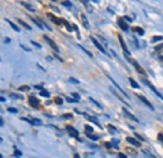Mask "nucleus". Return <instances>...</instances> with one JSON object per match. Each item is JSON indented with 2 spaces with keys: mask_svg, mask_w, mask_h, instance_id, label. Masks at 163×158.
<instances>
[{
  "mask_svg": "<svg viewBox=\"0 0 163 158\" xmlns=\"http://www.w3.org/2000/svg\"><path fill=\"white\" fill-rule=\"evenodd\" d=\"M48 18H50V20H51V21H54V23H55V24H58V25H60V24L63 23V21H60L59 19H57V18L54 17L53 14H50V13H49V14H48Z\"/></svg>",
  "mask_w": 163,
  "mask_h": 158,
  "instance_id": "13",
  "label": "nucleus"
},
{
  "mask_svg": "<svg viewBox=\"0 0 163 158\" xmlns=\"http://www.w3.org/2000/svg\"><path fill=\"white\" fill-rule=\"evenodd\" d=\"M87 118H88V119H89L90 122H93V123H96V124H97V126H98V127L100 128V124H99V122H98V121H97V119H96V118H94V117H90V115H87Z\"/></svg>",
  "mask_w": 163,
  "mask_h": 158,
  "instance_id": "17",
  "label": "nucleus"
},
{
  "mask_svg": "<svg viewBox=\"0 0 163 158\" xmlns=\"http://www.w3.org/2000/svg\"><path fill=\"white\" fill-rule=\"evenodd\" d=\"M105 147L107 148H112V143H105Z\"/></svg>",
  "mask_w": 163,
  "mask_h": 158,
  "instance_id": "45",
  "label": "nucleus"
},
{
  "mask_svg": "<svg viewBox=\"0 0 163 158\" xmlns=\"http://www.w3.org/2000/svg\"><path fill=\"white\" fill-rule=\"evenodd\" d=\"M21 5H24V6L26 8V9H28L29 11H32V13H34V11H35V9H34V8H33V6L30 5V4H26V3H21Z\"/></svg>",
  "mask_w": 163,
  "mask_h": 158,
  "instance_id": "18",
  "label": "nucleus"
},
{
  "mask_svg": "<svg viewBox=\"0 0 163 158\" xmlns=\"http://www.w3.org/2000/svg\"><path fill=\"white\" fill-rule=\"evenodd\" d=\"M62 21H63V23H64V25L66 26V29H68V30H69V32H70V30H72V26H70V24H69V23H68L66 20H62Z\"/></svg>",
  "mask_w": 163,
  "mask_h": 158,
  "instance_id": "26",
  "label": "nucleus"
},
{
  "mask_svg": "<svg viewBox=\"0 0 163 158\" xmlns=\"http://www.w3.org/2000/svg\"><path fill=\"white\" fill-rule=\"evenodd\" d=\"M108 128H109V130H111V133H114V132H117V129L113 127V126H108Z\"/></svg>",
  "mask_w": 163,
  "mask_h": 158,
  "instance_id": "33",
  "label": "nucleus"
},
{
  "mask_svg": "<svg viewBox=\"0 0 163 158\" xmlns=\"http://www.w3.org/2000/svg\"><path fill=\"white\" fill-rule=\"evenodd\" d=\"M23 121H25V122H29V123H32V124H34V126H40L42 124V121L40 119H36V118H34V119H30V118H26V117H24V118H21Z\"/></svg>",
  "mask_w": 163,
  "mask_h": 158,
  "instance_id": "6",
  "label": "nucleus"
},
{
  "mask_svg": "<svg viewBox=\"0 0 163 158\" xmlns=\"http://www.w3.org/2000/svg\"><path fill=\"white\" fill-rule=\"evenodd\" d=\"M63 118H64V119H70V118H72V114H64Z\"/></svg>",
  "mask_w": 163,
  "mask_h": 158,
  "instance_id": "36",
  "label": "nucleus"
},
{
  "mask_svg": "<svg viewBox=\"0 0 163 158\" xmlns=\"http://www.w3.org/2000/svg\"><path fill=\"white\" fill-rule=\"evenodd\" d=\"M129 83H131V85H132L134 89H138V88H139V84L135 82L134 79H132V78H129Z\"/></svg>",
  "mask_w": 163,
  "mask_h": 158,
  "instance_id": "16",
  "label": "nucleus"
},
{
  "mask_svg": "<svg viewBox=\"0 0 163 158\" xmlns=\"http://www.w3.org/2000/svg\"><path fill=\"white\" fill-rule=\"evenodd\" d=\"M55 104H58V105H60V104H63V99L62 98H55Z\"/></svg>",
  "mask_w": 163,
  "mask_h": 158,
  "instance_id": "29",
  "label": "nucleus"
},
{
  "mask_svg": "<svg viewBox=\"0 0 163 158\" xmlns=\"http://www.w3.org/2000/svg\"><path fill=\"white\" fill-rule=\"evenodd\" d=\"M158 137H159V139L163 142V134H162V133H159V134H158Z\"/></svg>",
  "mask_w": 163,
  "mask_h": 158,
  "instance_id": "47",
  "label": "nucleus"
},
{
  "mask_svg": "<svg viewBox=\"0 0 163 158\" xmlns=\"http://www.w3.org/2000/svg\"><path fill=\"white\" fill-rule=\"evenodd\" d=\"M51 2H57V0H51Z\"/></svg>",
  "mask_w": 163,
  "mask_h": 158,
  "instance_id": "50",
  "label": "nucleus"
},
{
  "mask_svg": "<svg viewBox=\"0 0 163 158\" xmlns=\"http://www.w3.org/2000/svg\"><path fill=\"white\" fill-rule=\"evenodd\" d=\"M63 5L64 6H68V8H72V3L70 2H63Z\"/></svg>",
  "mask_w": 163,
  "mask_h": 158,
  "instance_id": "32",
  "label": "nucleus"
},
{
  "mask_svg": "<svg viewBox=\"0 0 163 158\" xmlns=\"http://www.w3.org/2000/svg\"><path fill=\"white\" fill-rule=\"evenodd\" d=\"M133 30H134V33H138L139 35H143V34H144V30H143L142 28H139V26H137V28H134Z\"/></svg>",
  "mask_w": 163,
  "mask_h": 158,
  "instance_id": "19",
  "label": "nucleus"
},
{
  "mask_svg": "<svg viewBox=\"0 0 163 158\" xmlns=\"http://www.w3.org/2000/svg\"><path fill=\"white\" fill-rule=\"evenodd\" d=\"M74 158H80V157H79V154H75V156H74Z\"/></svg>",
  "mask_w": 163,
  "mask_h": 158,
  "instance_id": "49",
  "label": "nucleus"
},
{
  "mask_svg": "<svg viewBox=\"0 0 163 158\" xmlns=\"http://www.w3.org/2000/svg\"><path fill=\"white\" fill-rule=\"evenodd\" d=\"M0 124H2V126H4V119H3V118H2V119H0Z\"/></svg>",
  "mask_w": 163,
  "mask_h": 158,
  "instance_id": "48",
  "label": "nucleus"
},
{
  "mask_svg": "<svg viewBox=\"0 0 163 158\" xmlns=\"http://www.w3.org/2000/svg\"><path fill=\"white\" fill-rule=\"evenodd\" d=\"M93 133V128L90 126H85V134H92Z\"/></svg>",
  "mask_w": 163,
  "mask_h": 158,
  "instance_id": "21",
  "label": "nucleus"
},
{
  "mask_svg": "<svg viewBox=\"0 0 163 158\" xmlns=\"http://www.w3.org/2000/svg\"><path fill=\"white\" fill-rule=\"evenodd\" d=\"M19 23H20V24H21V25L24 26V28H26V29H28V30H30V29H32V28H30V26H29L28 24H26V23H24L23 20H19Z\"/></svg>",
  "mask_w": 163,
  "mask_h": 158,
  "instance_id": "27",
  "label": "nucleus"
},
{
  "mask_svg": "<svg viewBox=\"0 0 163 158\" xmlns=\"http://www.w3.org/2000/svg\"><path fill=\"white\" fill-rule=\"evenodd\" d=\"M135 137H137V138H138L141 142H144V141H146V138H143L142 136H139V134H137V133H135Z\"/></svg>",
  "mask_w": 163,
  "mask_h": 158,
  "instance_id": "34",
  "label": "nucleus"
},
{
  "mask_svg": "<svg viewBox=\"0 0 163 158\" xmlns=\"http://www.w3.org/2000/svg\"><path fill=\"white\" fill-rule=\"evenodd\" d=\"M138 98H139V99H141V100H142V102H143L146 105H148V108L151 109V111H153V109H154V108H153V105H152L151 103H149V102H148V100H147V99H146L143 96H138Z\"/></svg>",
  "mask_w": 163,
  "mask_h": 158,
  "instance_id": "11",
  "label": "nucleus"
},
{
  "mask_svg": "<svg viewBox=\"0 0 163 158\" xmlns=\"http://www.w3.org/2000/svg\"><path fill=\"white\" fill-rule=\"evenodd\" d=\"M123 19H124L126 21H128V23H131V21H132V18H128V17H124Z\"/></svg>",
  "mask_w": 163,
  "mask_h": 158,
  "instance_id": "42",
  "label": "nucleus"
},
{
  "mask_svg": "<svg viewBox=\"0 0 163 158\" xmlns=\"http://www.w3.org/2000/svg\"><path fill=\"white\" fill-rule=\"evenodd\" d=\"M66 132H68V134H69L70 137H73V138H78L79 141H80V138H79V132L75 129V128H73L72 126H68L66 128Z\"/></svg>",
  "mask_w": 163,
  "mask_h": 158,
  "instance_id": "1",
  "label": "nucleus"
},
{
  "mask_svg": "<svg viewBox=\"0 0 163 158\" xmlns=\"http://www.w3.org/2000/svg\"><path fill=\"white\" fill-rule=\"evenodd\" d=\"M32 19H33V21H34V23H35V24H36V25L39 26V28H40V29H44V28H43V24H42V23H40V21H39L38 19H35V18H32Z\"/></svg>",
  "mask_w": 163,
  "mask_h": 158,
  "instance_id": "23",
  "label": "nucleus"
},
{
  "mask_svg": "<svg viewBox=\"0 0 163 158\" xmlns=\"http://www.w3.org/2000/svg\"><path fill=\"white\" fill-rule=\"evenodd\" d=\"M6 23L11 26V29H13V30H15V32H20V28H18V26H17L14 23H13V21H10V20H8V19H6Z\"/></svg>",
  "mask_w": 163,
  "mask_h": 158,
  "instance_id": "14",
  "label": "nucleus"
},
{
  "mask_svg": "<svg viewBox=\"0 0 163 158\" xmlns=\"http://www.w3.org/2000/svg\"><path fill=\"white\" fill-rule=\"evenodd\" d=\"M118 158H128L126 154H123V153H118Z\"/></svg>",
  "mask_w": 163,
  "mask_h": 158,
  "instance_id": "40",
  "label": "nucleus"
},
{
  "mask_svg": "<svg viewBox=\"0 0 163 158\" xmlns=\"http://www.w3.org/2000/svg\"><path fill=\"white\" fill-rule=\"evenodd\" d=\"M123 113L127 115V118H129V119H132V121H134V122H138V118H137V117H134L132 113H129L126 108H123Z\"/></svg>",
  "mask_w": 163,
  "mask_h": 158,
  "instance_id": "9",
  "label": "nucleus"
},
{
  "mask_svg": "<svg viewBox=\"0 0 163 158\" xmlns=\"http://www.w3.org/2000/svg\"><path fill=\"white\" fill-rule=\"evenodd\" d=\"M143 83H144L146 85H148L149 88L152 89V92H153V93H154V94H157V97H158V98H161V99L163 100V96H162V94L159 93V92H158V90H157V89H156V88H154V87H153V85H152L151 83H149L148 81H146V79H143Z\"/></svg>",
  "mask_w": 163,
  "mask_h": 158,
  "instance_id": "3",
  "label": "nucleus"
},
{
  "mask_svg": "<svg viewBox=\"0 0 163 158\" xmlns=\"http://www.w3.org/2000/svg\"><path fill=\"white\" fill-rule=\"evenodd\" d=\"M117 23H118V25L122 28V30H124V32H128V29H129V26H128V24H127V21L123 19V18H119L118 20H117Z\"/></svg>",
  "mask_w": 163,
  "mask_h": 158,
  "instance_id": "4",
  "label": "nucleus"
},
{
  "mask_svg": "<svg viewBox=\"0 0 163 158\" xmlns=\"http://www.w3.org/2000/svg\"><path fill=\"white\" fill-rule=\"evenodd\" d=\"M161 40H163V36H161V35L153 36V39H152V42H153V43H156V42H161Z\"/></svg>",
  "mask_w": 163,
  "mask_h": 158,
  "instance_id": "22",
  "label": "nucleus"
},
{
  "mask_svg": "<svg viewBox=\"0 0 163 158\" xmlns=\"http://www.w3.org/2000/svg\"><path fill=\"white\" fill-rule=\"evenodd\" d=\"M32 44H33V45H35L38 49H42V45H40L39 43H36V42H34V40H32Z\"/></svg>",
  "mask_w": 163,
  "mask_h": 158,
  "instance_id": "31",
  "label": "nucleus"
},
{
  "mask_svg": "<svg viewBox=\"0 0 163 158\" xmlns=\"http://www.w3.org/2000/svg\"><path fill=\"white\" fill-rule=\"evenodd\" d=\"M80 18H82V21H83V25H84L85 28L88 29V28H89V23H88V20H87V18H85V15H84V14H82V15H80Z\"/></svg>",
  "mask_w": 163,
  "mask_h": 158,
  "instance_id": "15",
  "label": "nucleus"
},
{
  "mask_svg": "<svg viewBox=\"0 0 163 158\" xmlns=\"http://www.w3.org/2000/svg\"><path fill=\"white\" fill-rule=\"evenodd\" d=\"M29 104L32 105V107L36 108L38 105H39V100H38L35 97H29Z\"/></svg>",
  "mask_w": 163,
  "mask_h": 158,
  "instance_id": "10",
  "label": "nucleus"
},
{
  "mask_svg": "<svg viewBox=\"0 0 163 158\" xmlns=\"http://www.w3.org/2000/svg\"><path fill=\"white\" fill-rule=\"evenodd\" d=\"M40 96H42V97H49L50 94H49V92L48 90H45V89H43V90H40Z\"/></svg>",
  "mask_w": 163,
  "mask_h": 158,
  "instance_id": "20",
  "label": "nucleus"
},
{
  "mask_svg": "<svg viewBox=\"0 0 163 158\" xmlns=\"http://www.w3.org/2000/svg\"><path fill=\"white\" fill-rule=\"evenodd\" d=\"M127 142H129L131 144H133V146H135V147H141V142L132 138V137H127Z\"/></svg>",
  "mask_w": 163,
  "mask_h": 158,
  "instance_id": "8",
  "label": "nucleus"
},
{
  "mask_svg": "<svg viewBox=\"0 0 163 158\" xmlns=\"http://www.w3.org/2000/svg\"><path fill=\"white\" fill-rule=\"evenodd\" d=\"M90 40L93 42V44H94V45L97 47V49H98V50H100V51L103 53V54H107V50H105V49L103 48V45H102V44H100V43H99V42L97 40L96 38H94V36H90Z\"/></svg>",
  "mask_w": 163,
  "mask_h": 158,
  "instance_id": "2",
  "label": "nucleus"
},
{
  "mask_svg": "<svg viewBox=\"0 0 163 158\" xmlns=\"http://www.w3.org/2000/svg\"><path fill=\"white\" fill-rule=\"evenodd\" d=\"M118 38H119V43H120L122 48H123V50H124V54H129V51H128V49L126 47V43H124V39L122 38V35H118Z\"/></svg>",
  "mask_w": 163,
  "mask_h": 158,
  "instance_id": "7",
  "label": "nucleus"
},
{
  "mask_svg": "<svg viewBox=\"0 0 163 158\" xmlns=\"http://www.w3.org/2000/svg\"><path fill=\"white\" fill-rule=\"evenodd\" d=\"M73 97H74L75 99H78V100H79V94H77V93H73Z\"/></svg>",
  "mask_w": 163,
  "mask_h": 158,
  "instance_id": "46",
  "label": "nucleus"
},
{
  "mask_svg": "<svg viewBox=\"0 0 163 158\" xmlns=\"http://www.w3.org/2000/svg\"><path fill=\"white\" fill-rule=\"evenodd\" d=\"M78 48H80V49H82V50H83V51H84V53H87V54H88V57H90V58H92V57H93V55H92V53H90V51H89V50H87V49H85V48H83V47H82V45H78Z\"/></svg>",
  "mask_w": 163,
  "mask_h": 158,
  "instance_id": "24",
  "label": "nucleus"
},
{
  "mask_svg": "<svg viewBox=\"0 0 163 158\" xmlns=\"http://www.w3.org/2000/svg\"><path fill=\"white\" fill-rule=\"evenodd\" d=\"M43 38H44V40H45V42H47V43H48V44H49V45H50V47H51V48H53L54 50H57V51L59 50V49H58V47H57V44H55V43H54V42L51 40V39H50L49 36H47V35H44Z\"/></svg>",
  "mask_w": 163,
  "mask_h": 158,
  "instance_id": "5",
  "label": "nucleus"
},
{
  "mask_svg": "<svg viewBox=\"0 0 163 158\" xmlns=\"http://www.w3.org/2000/svg\"><path fill=\"white\" fill-rule=\"evenodd\" d=\"M107 77H108V78H109V81H111V82H112V83H113V84H114V87H116V88H117V89H119V90H120V92H122V93H123V94H124V96H126V97H127V98H128V96H127V93H126V92H123V90H122V88H120V87H119V85H118V84H117V82H114V79H113V78H112V77H109V75H107Z\"/></svg>",
  "mask_w": 163,
  "mask_h": 158,
  "instance_id": "12",
  "label": "nucleus"
},
{
  "mask_svg": "<svg viewBox=\"0 0 163 158\" xmlns=\"http://www.w3.org/2000/svg\"><path fill=\"white\" fill-rule=\"evenodd\" d=\"M87 137H89L92 141H98L99 139V137L98 136H92V134H87Z\"/></svg>",
  "mask_w": 163,
  "mask_h": 158,
  "instance_id": "28",
  "label": "nucleus"
},
{
  "mask_svg": "<svg viewBox=\"0 0 163 158\" xmlns=\"http://www.w3.org/2000/svg\"><path fill=\"white\" fill-rule=\"evenodd\" d=\"M10 97H11V98H14V99H17V98H21L20 96H17V94H11Z\"/></svg>",
  "mask_w": 163,
  "mask_h": 158,
  "instance_id": "43",
  "label": "nucleus"
},
{
  "mask_svg": "<svg viewBox=\"0 0 163 158\" xmlns=\"http://www.w3.org/2000/svg\"><path fill=\"white\" fill-rule=\"evenodd\" d=\"M68 102H70V103H74V102H79L78 99H72V98H66Z\"/></svg>",
  "mask_w": 163,
  "mask_h": 158,
  "instance_id": "41",
  "label": "nucleus"
},
{
  "mask_svg": "<svg viewBox=\"0 0 163 158\" xmlns=\"http://www.w3.org/2000/svg\"><path fill=\"white\" fill-rule=\"evenodd\" d=\"M14 154H15L17 157H21V152H20L18 148H15V149H14Z\"/></svg>",
  "mask_w": 163,
  "mask_h": 158,
  "instance_id": "30",
  "label": "nucleus"
},
{
  "mask_svg": "<svg viewBox=\"0 0 163 158\" xmlns=\"http://www.w3.org/2000/svg\"><path fill=\"white\" fill-rule=\"evenodd\" d=\"M118 143H119V142H118V141H116V139H113V141H112V144H113V146H114L116 148L118 147Z\"/></svg>",
  "mask_w": 163,
  "mask_h": 158,
  "instance_id": "38",
  "label": "nucleus"
},
{
  "mask_svg": "<svg viewBox=\"0 0 163 158\" xmlns=\"http://www.w3.org/2000/svg\"><path fill=\"white\" fill-rule=\"evenodd\" d=\"M89 100H90V102H92V103H94V104H96V105H97V107H98V108H99V109H102V105H100V104H99V103H98V102H97V100H94V99H93V98H89Z\"/></svg>",
  "mask_w": 163,
  "mask_h": 158,
  "instance_id": "25",
  "label": "nucleus"
},
{
  "mask_svg": "<svg viewBox=\"0 0 163 158\" xmlns=\"http://www.w3.org/2000/svg\"><path fill=\"white\" fill-rule=\"evenodd\" d=\"M35 89H38V90H43V87H42V85H35Z\"/></svg>",
  "mask_w": 163,
  "mask_h": 158,
  "instance_id": "44",
  "label": "nucleus"
},
{
  "mask_svg": "<svg viewBox=\"0 0 163 158\" xmlns=\"http://www.w3.org/2000/svg\"><path fill=\"white\" fill-rule=\"evenodd\" d=\"M8 111L10 113H18V109H15V108H8Z\"/></svg>",
  "mask_w": 163,
  "mask_h": 158,
  "instance_id": "35",
  "label": "nucleus"
},
{
  "mask_svg": "<svg viewBox=\"0 0 163 158\" xmlns=\"http://www.w3.org/2000/svg\"><path fill=\"white\" fill-rule=\"evenodd\" d=\"M19 89H20V90H29V87H28V85H23V87H20Z\"/></svg>",
  "mask_w": 163,
  "mask_h": 158,
  "instance_id": "37",
  "label": "nucleus"
},
{
  "mask_svg": "<svg viewBox=\"0 0 163 158\" xmlns=\"http://www.w3.org/2000/svg\"><path fill=\"white\" fill-rule=\"evenodd\" d=\"M69 82H70V83H74V84H78V83H79L78 81H75V79H73V78H69Z\"/></svg>",
  "mask_w": 163,
  "mask_h": 158,
  "instance_id": "39",
  "label": "nucleus"
}]
</instances>
